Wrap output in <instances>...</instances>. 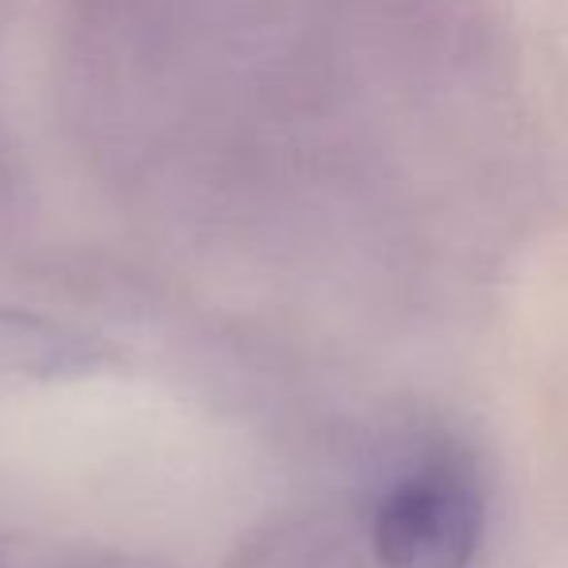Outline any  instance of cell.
Wrapping results in <instances>:
<instances>
[{
	"label": "cell",
	"instance_id": "6da1fadb",
	"mask_svg": "<svg viewBox=\"0 0 568 568\" xmlns=\"http://www.w3.org/2000/svg\"><path fill=\"white\" fill-rule=\"evenodd\" d=\"M479 537L483 498L452 467L405 479L374 514V549L389 568H467Z\"/></svg>",
	"mask_w": 568,
	"mask_h": 568
},
{
	"label": "cell",
	"instance_id": "7a4b0ae2",
	"mask_svg": "<svg viewBox=\"0 0 568 568\" xmlns=\"http://www.w3.org/2000/svg\"><path fill=\"white\" fill-rule=\"evenodd\" d=\"M67 351L82 355V351L74 347V339L51 332L48 324H32V320L9 324V320L0 316V366H20V371H28V366H36L40 358L48 366H55V363H63Z\"/></svg>",
	"mask_w": 568,
	"mask_h": 568
}]
</instances>
